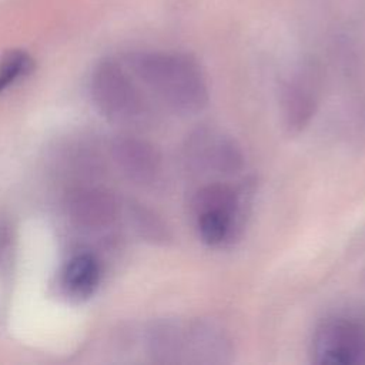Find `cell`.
I'll use <instances>...</instances> for the list:
<instances>
[{
  "label": "cell",
  "mask_w": 365,
  "mask_h": 365,
  "mask_svg": "<svg viewBox=\"0 0 365 365\" xmlns=\"http://www.w3.org/2000/svg\"><path fill=\"white\" fill-rule=\"evenodd\" d=\"M68 218L86 230H103L113 225L121 214L117 197L103 188L77 187L66 200Z\"/></svg>",
  "instance_id": "7"
},
{
  "label": "cell",
  "mask_w": 365,
  "mask_h": 365,
  "mask_svg": "<svg viewBox=\"0 0 365 365\" xmlns=\"http://www.w3.org/2000/svg\"><path fill=\"white\" fill-rule=\"evenodd\" d=\"M101 268L98 259L87 252L73 255L63 267L60 284L64 292L77 301L90 298L98 288Z\"/></svg>",
  "instance_id": "9"
},
{
  "label": "cell",
  "mask_w": 365,
  "mask_h": 365,
  "mask_svg": "<svg viewBox=\"0 0 365 365\" xmlns=\"http://www.w3.org/2000/svg\"><path fill=\"white\" fill-rule=\"evenodd\" d=\"M322 96V71L312 61H302L282 81L279 111L284 127L291 134L304 131L315 117Z\"/></svg>",
  "instance_id": "4"
},
{
  "label": "cell",
  "mask_w": 365,
  "mask_h": 365,
  "mask_svg": "<svg viewBox=\"0 0 365 365\" xmlns=\"http://www.w3.org/2000/svg\"><path fill=\"white\" fill-rule=\"evenodd\" d=\"M188 165L198 173L231 175L244 168V153L228 134L208 125L190 133L184 145Z\"/></svg>",
  "instance_id": "5"
},
{
  "label": "cell",
  "mask_w": 365,
  "mask_h": 365,
  "mask_svg": "<svg viewBox=\"0 0 365 365\" xmlns=\"http://www.w3.org/2000/svg\"><path fill=\"white\" fill-rule=\"evenodd\" d=\"M11 248V231L6 220L0 218V261H4L10 255Z\"/></svg>",
  "instance_id": "12"
},
{
  "label": "cell",
  "mask_w": 365,
  "mask_h": 365,
  "mask_svg": "<svg viewBox=\"0 0 365 365\" xmlns=\"http://www.w3.org/2000/svg\"><path fill=\"white\" fill-rule=\"evenodd\" d=\"M110 153L125 178L138 185H153L163 174V157L147 140L133 134L113 138Z\"/></svg>",
  "instance_id": "6"
},
{
  "label": "cell",
  "mask_w": 365,
  "mask_h": 365,
  "mask_svg": "<svg viewBox=\"0 0 365 365\" xmlns=\"http://www.w3.org/2000/svg\"><path fill=\"white\" fill-rule=\"evenodd\" d=\"M148 355L161 364L188 362V321L160 319L145 334Z\"/></svg>",
  "instance_id": "8"
},
{
  "label": "cell",
  "mask_w": 365,
  "mask_h": 365,
  "mask_svg": "<svg viewBox=\"0 0 365 365\" xmlns=\"http://www.w3.org/2000/svg\"><path fill=\"white\" fill-rule=\"evenodd\" d=\"M125 217L135 235L145 242L163 247L173 242L171 228L153 208L138 201H130L125 205Z\"/></svg>",
  "instance_id": "10"
},
{
  "label": "cell",
  "mask_w": 365,
  "mask_h": 365,
  "mask_svg": "<svg viewBox=\"0 0 365 365\" xmlns=\"http://www.w3.org/2000/svg\"><path fill=\"white\" fill-rule=\"evenodd\" d=\"M33 68L31 57L23 50H10L0 58V93L29 74Z\"/></svg>",
  "instance_id": "11"
},
{
  "label": "cell",
  "mask_w": 365,
  "mask_h": 365,
  "mask_svg": "<svg viewBox=\"0 0 365 365\" xmlns=\"http://www.w3.org/2000/svg\"><path fill=\"white\" fill-rule=\"evenodd\" d=\"M311 358L319 365L365 364V322L345 315L324 319L312 334Z\"/></svg>",
  "instance_id": "3"
},
{
  "label": "cell",
  "mask_w": 365,
  "mask_h": 365,
  "mask_svg": "<svg viewBox=\"0 0 365 365\" xmlns=\"http://www.w3.org/2000/svg\"><path fill=\"white\" fill-rule=\"evenodd\" d=\"M91 97L98 111L113 123L138 127L150 120V106L135 78L123 63L103 60L91 76Z\"/></svg>",
  "instance_id": "2"
},
{
  "label": "cell",
  "mask_w": 365,
  "mask_h": 365,
  "mask_svg": "<svg viewBox=\"0 0 365 365\" xmlns=\"http://www.w3.org/2000/svg\"><path fill=\"white\" fill-rule=\"evenodd\" d=\"M124 66L141 86L177 114H197L210 101L205 73L190 53L140 50L128 53Z\"/></svg>",
  "instance_id": "1"
}]
</instances>
